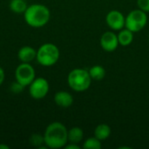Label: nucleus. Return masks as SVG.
<instances>
[{
    "instance_id": "obj_1",
    "label": "nucleus",
    "mask_w": 149,
    "mask_h": 149,
    "mask_svg": "<svg viewBox=\"0 0 149 149\" xmlns=\"http://www.w3.org/2000/svg\"><path fill=\"white\" fill-rule=\"evenodd\" d=\"M44 140L45 145L48 148L58 149L65 148L68 143V130L61 122H52L45 128Z\"/></svg>"
},
{
    "instance_id": "obj_2",
    "label": "nucleus",
    "mask_w": 149,
    "mask_h": 149,
    "mask_svg": "<svg viewBox=\"0 0 149 149\" xmlns=\"http://www.w3.org/2000/svg\"><path fill=\"white\" fill-rule=\"evenodd\" d=\"M51 12L48 7L40 3L29 5L24 12L25 23L33 28H41L48 24Z\"/></svg>"
},
{
    "instance_id": "obj_3",
    "label": "nucleus",
    "mask_w": 149,
    "mask_h": 149,
    "mask_svg": "<svg viewBox=\"0 0 149 149\" xmlns=\"http://www.w3.org/2000/svg\"><path fill=\"white\" fill-rule=\"evenodd\" d=\"M92 80L89 72L82 68H75L72 70L67 77L69 86L75 92L86 91L90 87Z\"/></svg>"
},
{
    "instance_id": "obj_4",
    "label": "nucleus",
    "mask_w": 149,
    "mask_h": 149,
    "mask_svg": "<svg viewBox=\"0 0 149 149\" xmlns=\"http://www.w3.org/2000/svg\"><path fill=\"white\" fill-rule=\"evenodd\" d=\"M60 56L59 49L52 43L43 44L37 50V61L43 66H52L55 65Z\"/></svg>"
},
{
    "instance_id": "obj_5",
    "label": "nucleus",
    "mask_w": 149,
    "mask_h": 149,
    "mask_svg": "<svg viewBox=\"0 0 149 149\" xmlns=\"http://www.w3.org/2000/svg\"><path fill=\"white\" fill-rule=\"evenodd\" d=\"M148 16L147 13L140 9L131 10L126 17L125 27L131 31L139 32L147 25Z\"/></svg>"
},
{
    "instance_id": "obj_6",
    "label": "nucleus",
    "mask_w": 149,
    "mask_h": 149,
    "mask_svg": "<svg viewBox=\"0 0 149 149\" xmlns=\"http://www.w3.org/2000/svg\"><path fill=\"white\" fill-rule=\"evenodd\" d=\"M15 78L16 80L24 86H29V85L36 78L35 69L30 65V63H21L16 68Z\"/></svg>"
},
{
    "instance_id": "obj_7",
    "label": "nucleus",
    "mask_w": 149,
    "mask_h": 149,
    "mask_svg": "<svg viewBox=\"0 0 149 149\" xmlns=\"http://www.w3.org/2000/svg\"><path fill=\"white\" fill-rule=\"evenodd\" d=\"M49 89V83L45 78H35L29 85V93L34 100L44 99L47 95Z\"/></svg>"
},
{
    "instance_id": "obj_8",
    "label": "nucleus",
    "mask_w": 149,
    "mask_h": 149,
    "mask_svg": "<svg viewBox=\"0 0 149 149\" xmlns=\"http://www.w3.org/2000/svg\"><path fill=\"white\" fill-rule=\"evenodd\" d=\"M125 21L126 17L117 10H110L106 17L107 24L113 31H120L123 29L125 27Z\"/></svg>"
},
{
    "instance_id": "obj_9",
    "label": "nucleus",
    "mask_w": 149,
    "mask_h": 149,
    "mask_svg": "<svg viewBox=\"0 0 149 149\" xmlns=\"http://www.w3.org/2000/svg\"><path fill=\"white\" fill-rule=\"evenodd\" d=\"M118 36L113 31H106L100 38V46L106 52H111L117 49L119 46Z\"/></svg>"
},
{
    "instance_id": "obj_10",
    "label": "nucleus",
    "mask_w": 149,
    "mask_h": 149,
    "mask_svg": "<svg viewBox=\"0 0 149 149\" xmlns=\"http://www.w3.org/2000/svg\"><path fill=\"white\" fill-rule=\"evenodd\" d=\"M54 102L57 106L62 108H68L73 103L72 95L66 91L57 92L54 95Z\"/></svg>"
},
{
    "instance_id": "obj_11",
    "label": "nucleus",
    "mask_w": 149,
    "mask_h": 149,
    "mask_svg": "<svg viewBox=\"0 0 149 149\" xmlns=\"http://www.w3.org/2000/svg\"><path fill=\"white\" fill-rule=\"evenodd\" d=\"M37 57V50L33 47L25 45L21 47L17 52V58L22 63H30Z\"/></svg>"
},
{
    "instance_id": "obj_12",
    "label": "nucleus",
    "mask_w": 149,
    "mask_h": 149,
    "mask_svg": "<svg viewBox=\"0 0 149 149\" xmlns=\"http://www.w3.org/2000/svg\"><path fill=\"white\" fill-rule=\"evenodd\" d=\"M117 36L119 44L121 46H128L134 41V32L128 30L127 28L121 29Z\"/></svg>"
},
{
    "instance_id": "obj_13",
    "label": "nucleus",
    "mask_w": 149,
    "mask_h": 149,
    "mask_svg": "<svg viewBox=\"0 0 149 149\" xmlns=\"http://www.w3.org/2000/svg\"><path fill=\"white\" fill-rule=\"evenodd\" d=\"M111 135V127L107 124H100L94 129V136L100 141H105Z\"/></svg>"
},
{
    "instance_id": "obj_14",
    "label": "nucleus",
    "mask_w": 149,
    "mask_h": 149,
    "mask_svg": "<svg viewBox=\"0 0 149 149\" xmlns=\"http://www.w3.org/2000/svg\"><path fill=\"white\" fill-rule=\"evenodd\" d=\"M84 137L83 130L79 127H72L68 130V142L79 144Z\"/></svg>"
},
{
    "instance_id": "obj_15",
    "label": "nucleus",
    "mask_w": 149,
    "mask_h": 149,
    "mask_svg": "<svg viewBox=\"0 0 149 149\" xmlns=\"http://www.w3.org/2000/svg\"><path fill=\"white\" fill-rule=\"evenodd\" d=\"M88 72L93 80L100 81L106 77V70L102 65H95L92 66Z\"/></svg>"
},
{
    "instance_id": "obj_16",
    "label": "nucleus",
    "mask_w": 149,
    "mask_h": 149,
    "mask_svg": "<svg viewBox=\"0 0 149 149\" xmlns=\"http://www.w3.org/2000/svg\"><path fill=\"white\" fill-rule=\"evenodd\" d=\"M9 7L11 11L19 14L24 13L28 6L24 0H10Z\"/></svg>"
},
{
    "instance_id": "obj_17",
    "label": "nucleus",
    "mask_w": 149,
    "mask_h": 149,
    "mask_svg": "<svg viewBox=\"0 0 149 149\" xmlns=\"http://www.w3.org/2000/svg\"><path fill=\"white\" fill-rule=\"evenodd\" d=\"M100 141H101L97 139L95 136L90 137L84 141L82 148L84 149H100L102 147Z\"/></svg>"
},
{
    "instance_id": "obj_18",
    "label": "nucleus",
    "mask_w": 149,
    "mask_h": 149,
    "mask_svg": "<svg viewBox=\"0 0 149 149\" xmlns=\"http://www.w3.org/2000/svg\"><path fill=\"white\" fill-rule=\"evenodd\" d=\"M29 141L31 146L36 148H40L43 144H45L44 135H41L39 134H33L31 135Z\"/></svg>"
},
{
    "instance_id": "obj_19",
    "label": "nucleus",
    "mask_w": 149,
    "mask_h": 149,
    "mask_svg": "<svg viewBox=\"0 0 149 149\" xmlns=\"http://www.w3.org/2000/svg\"><path fill=\"white\" fill-rule=\"evenodd\" d=\"M25 86H24L22 84H20L19 82H17V80L12 83L10 86V90L12 93H15V94H18V93H21L24 89Z\"/></svg>"
},
{
    "instance_id": "obj_20",
    "label": "nucleus",
    "mask_w": 149,
    "mask_h": 149,
    "mask_svg": "<svg viewBox=\"0 0 149 149\" xmlns=\"http://www.w3.org/2000/svg\"><path fill=\"white\" fill-rule=\"evenodd\" d=\"M138 8L146 13L149 12V0H137Z\"/></svg>"
},
{
    "instance_id": "obj_21",
    "label": "nucleus",
    "mask_w": 149,
    "mask_h": 149,
    "mask_svg": "<svg viewBox=\"0 0 149 149\" xmlns=\"http://www.w3.org/2000/svg\"><path fill=\"white\" fill-rule=\"evenodd\" d=\"M65 149H80V147L76 144V143H71L69 142V144H66L65 146Z\"/></svg>"
},
{
    "instance_id": "obj_22",
    "label": "nucleus",
    "mask_w": 149,
    "mask_h": 149,
    "mask_svg": "<svg viewBox=\"0 0 149 149\" xmlns=\"http://www.w3.org/2000/svg\"><path fill=\"white\" fill-rule=\"evenodd\" d=\"M4 78H5V73L3 69L0 66V86L3 83L4 81Z\"/></svg>"
},
{
    "instance_id": "obj_23",
    "label": "nucleus",
    "mask_w": 149,
    "mask_h": 149,
    "mask_svg": "<svg viewBox=\"0 0 149 149\" xmlns=\"http://www.w3.org/2000/svg\"><path fill=\"white\" fill-rule=\"evenodd\" d=\"M10 148V147L8 146V145H6V144H3V143H1L0 144V149H9Z\"/></svg>"
},
{
    "instance_id": "obj_24",
    "label": "nucleus",
    "mask_w": 149,
    "mask_h": 149,
    "mask_svg": "<svg viewBox=\"0 0 149 149\" xmlns=\"http://www.w3.org/2000/svg\"><path fill=\"white\" fill-rule=\"evenodd\" d=\"M148 41H149V35H148Z\"/></svg>"
}]
</instances>
